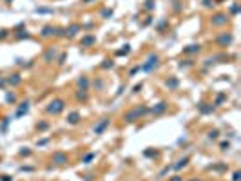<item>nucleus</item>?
<instances>
[{
    "label": "nucleus",
    "mask_w": 241,
    "mask_h": 181,
    "mask_svg": "<svg viewBox=\"0 0 241 181\" xmlns=\"http://www.w3.org/2000/svg\"><path fill=\"white\" fill-rule=\"evenodd\" d=\"M199 51H201V45L199 43H192V45H187L183 49V53H187V54H194V53H199Z\"/></svg>",
    "instance_id": "2eb2a0df"
},
{
    "label": "nucleus",
    "mask_w": 241,
    "mask_h": 181,
    "mask_svg": "<svg viewBox=\"0 0 241 181\" xmlns=\"http://www.w3.org/2000/svg\"><path fill=\"white\" fill-rule=\"evenodd\" d=\"M113 62H111V60H104V64H102V67H104V69H109V67H113Z\"/></svg>",
    "instance_id": "c756f323"
},
{
    "label": "nucleus",
    "mask_w": 241,
    "mask_h": 181,
    "mask_svg": "<svg viewBox=\"0 0 241 181\" xmlns=\"http://www.w3.org/2000/svg\"><path fill=\"white\" fill-rule=\"evenodd\" d=\"M36 129H38V130H47V129H49V123H47V121H40V123H36Z\"/></svg>",
    "instance_id": "b1692460"
},
{
    "label": "nucleus",
    "mask_w": 241,
    "mask_h": 181,
    "mask_svg": "<svg viewBox=\"0 0 241 181\" xmlns=\"http://www.w3.org/2000/svg\"><path fill=\"white\" fill-rule=\"evenodd\" d=\"M16 38H18V40H22V38H29V33L22 31V33H18V34H16Z\"/></svg>",
    "instance_id": "7c9ffc66"
},
{
    "label": "nucleus",
    "mask_w": 241,
    "mask_h": 181,
    "mask_svg": "<svg viewBox=\"0 0 241 181\" xmlns=\"http://www.w3.org/2000/svg\"><path fill=\"white\" fill-rule=\"evenodd\" d=\"M102 16H104V18H109V16H113V9H104V11H102Z\"/></svg>",
    "instance_id": "bb28decb"
},
{
    "label": "nucleus",
    "mask_w": 241,
    "mask_h": 181,
    "mask_svg": "<svg viewBox=\"0 0 241 181\" xmlns=\"http://www.w3.org/2000/svg\"><path fill=\"white\" fill-rule=\"evenodd\" d=\"M169 170H172V165H170V167H165V169H163V170L160 172V176H158V178H163V176H165V174H167Z\"/></svg>",
    "instance_id": "2f4dec72"
},
{
    "label": "nucleus",
    "mask_w": 241,
    "mask_h": 181,
    "mask_svg": "<svg viewBox=\"0 0 241 181\" xmlns=\"http://www.w3.org/2000/svg\"><path fill=\"white\" fill-rule=\"evenodd\" d=\"M29 154H31V150L29 149H22L20 150V156H29Z\"/></svg>",
    "instance_id": "4c0bfd02"
},
{
    "label": "nucleus",
    "mask_w": 241,
    "mask_h": 181,
    "mask_svg": "<svg viewBox=\"0 0 241 181\" xmlns=\"http://www.w3.org/2000/svg\"><path fill=\"white\" fill-rule=\"evenodd\" d=\"M36 13H53L51 9H36Z\"/></svg>",
    "instance_id": "49530a36"
},
{
    "label": "nucleus",
    "mask_w": 241,
    "mask_h": 181,
    "mask_svg": "<svg viewBox=\"0 0 241 181\" xmlns=\"http://www.w3.org/2000/svg\"><path fill=\"white\" fill-rule=\"evenodd\" d=\"M6 82H7V85L16 87V85H20V84H22V76L18 75V73H15V75L7 76V78H6Z\"/></svg>",
    "instance_id": "9b49d317"
},
{
    "label": "nucleus",
    "mask_w": 241,
    "mask_h": 181,
    "mask_svg": "<svg viewBox=\"0 0 241 181\" xmlns=\"http://www.w3.org/2000/svg\"><path fill=\"white\" fill-rule=\"evenodd\" d=\"M232 181H239V172H238V170L234 172V178H232Z\"/></svg>",
    "instance_id": "c03bdc74"
},
{
    "label": "nucleus",
    "mask_w": 241,
    "mask_h": 181,
    "mask_svg": "<svg viewBox=\"0 0 241 181\" xmlns=\"http://www.w3.org/2000/svg\"><path fill=\"white\" fill-rule=\"evenodd\" d=\"M76 84H78V87H80L82 91H87V89H89V78H87V76H80Z\"/></svg>",
    "instance_id": "dca6fc26"
},
{
    "label": "nucleus",
    "mask_w": 241,
    "mask_h": 181,
    "mask_svg": "<svg viewBox=\"0 0 241 181\" xmlns=\"http://www.w3.org/2000/svg\"><path fill=\"white\" fill-rule=\"evenodd\" d=\"M6 2H7V4H9V2H11V0H6Z\"/></svg>",
    "instance_id": "8fccbe9b"
},
{
    "label": "nucleus",
    "mask_w": 241,
    "mask_h": 181,
    "mask_svg": "<svg viewBox=\"0 0 241 181\" xmlns=\"http://www.w3.org/2000/svg\"><path fill=\"white\" fill-rule=\"evenodd\" d=\"M187 163H189V158H181V160H178L176 165H172V170H181L183 167H187Z\"/></svg>",
    "instance_id": "a211bd4d"
},
{
    "label": "nucleus",
    "mask_w": 241,
    "mask_h": 181,
    "mask_svg": "<svg viewBox=\"0 0 241 181\" xmlns=\"http://www.w3.org/2000/svg\"><path fill=\"white\" fill-rule=\"evenodd\" d=\"M54 58H56V47H49V49L45 51V54H44V62H45V64H53Z\"/></svg>",
    "instance_id": "9d476101"
},
{
    "label": "nucleus",
    "mask_w": 241,
    "mask_h": 181,
    "mask_svg": "<svg viewBox=\"0 0 241 181\" xmlns=\"http://www.w3.org/2000/svg\"><path fill=\"white\" fill-rule=\"evenodd\" d=\"M230 11H232V15H238V13H239V6L234 2V4H232V7H230Z\"/></svg>",
    "instance_id": "cd10ccee"
},
{
    "label": "nucleus",
    "mask_w": 241,
    "mask_h": 181,
    "mask_svg": "<svg viewBox=\"0 0 241 181\" xmlns=\"http://www.w3.org/2000/svg\"><path fill=\"white\" fill-rule=\"evenodd\" d=\"M145 4H147V6H145V9H149V11H151V9H154V0H147Z\"/></svg>",
    "instance_id": "c85d7f7f"
},
{
    "label": "nucleus",
    "mask_w": 241,
    "mask_h": 181,
    "mask_svg": "<svg viewBox=\"0 0 241 181\" xmlns=\"http://www.w3.org/2000/svg\"><path fill=\"white\" fill-rule=\"evenodd\" d=\"M27 111H29V103H27V102H24V103L18 107V111H16V118H20L22 114H27Z\"/></svg>",
    "instance_id": "aec40b11"
},
{
    "label": "nucleus",
    "mask_w": 241,
    "mask_h": 181,
    "mask_svg": "<svg viewBox=\"0 0 241 181\" xmlns=\"http://www.w3.org/2000/svg\"><path fill=\"white\" fill-rule=\"evenodd\" d=\"M158 65H160V56H158V54H149V58L145 60V64L140 65V69L145 71V73H151V71L156 69Z\"/></svg>",
    "instance_id": "7ed1b4c3"
},
{
    "label": "nucleus",
    "mask_w": 241,
    "mask_h": 181,
    "mask_svg": "<svg viewBox=\"0 0 241 181\" xmlns=\"http://www.w3.org/2000/svg\"><path fill=\"white\" fill-rule=\"evenodd\" d=\"M165 85L169 87V89H178V85H179V80L176 78V76H170L167 82H165Z\"/></svg>",
    "instance_id": "f3484780"
},
{
    "label": "nucleus",
    "mask_w": 241,
    "mask_h": 181,
    "mask_svg": "<svg viewBox=\"0 0 241 181\" xmlns=\"http://www.w3.org/2000/svg\"><path fill=\"white\" fill-rule=\"evenodd\" d=\"M63 109H65V100H62V98H54L53 102H49V105L45 107L47 114H53V116H58Z\"/></svg>",
    "instance_id": "f03ea898"
},
{
    "label": "nucleus",
    "mask_w": 241,
    "mask_h": 181,
    "mask_svg": "<svg viewBox=\"0 0 241 181\" xmlns=\"http://www.w3.org/2000/svg\"><path fill=\"white\" fill-rule=\"evenodd\" d=\"M78 121H80V112H78V111H73V112L67 116V123H69V125H76Z\"/></svg>",
    "instance_id": "4468645a"
},
{
    "label": "nucleus",
    "mask_w": 241,
    "mask_h": 181,
    "mask_svg": "<svg viewBox=\"0 0 241 181\" xmlns=\"http://www.w3.org/2000/svg\"><path fill=\"white\" fill-rule=\"evenodd\" d=\"M141 87H143V84H138V85H134L132 93H140V91H141Z\"/></svg>",
    "instance_id": "58836bf2"
},
{
    "label": "nucleus",
    "mask_w": 241,
    "mask_h": 181,
    "mask_svg": "<svg viewBox=\"0 0 241 181\" xmlns=\"http://www.w3.org/2000/svg\"><path fill=\"white\" fill-rule=\"evenodd\" d=\"M227 22H229V15H227V13H216V15L210 18V24H212L214 27H223V25H227Z\"/></svg>",
    "instance_id": "20e7f679"
},
{
    "label": "nucleus",
    "mask_w": 241,
    "mask_h": 181,
    "mask_svg": "<svg viewBox=\"0 0 241 181\" xmlns=\"http://www.w3.org/2000/svg\"><path fill=\"white\" fill-rule=\"evenodd\" d=\"M169 181H183V178L181 176H174V178H170Z\"/></svg>",
    "instance_id": "37998d69"
},
{
    "label": "nucleus",
    "mask_w": 241,
    "mask_h": 181,
    "mask_svg": "<svg viewBox=\"0 0 241 181\" xmlns=\"http://www.w3.org/2000/svg\"><path fill=\"white\" fill-rule=\"evenodd\" d=\"M230 149V143H229V141H223V143H221V150H229Z\"/></svg>",
    "instance_id": "72a5a7b5"
},
{
    "label": "nucleus",
    "mask_w": 241,
    "mask_h": 181,
    "mask_svg": "<svg viewBox=\"0 0 241 181\" xmlns=\"http://www.w3.org/2000/svg\"><path fill=\"white\" fill-rule=\"evenodd\" d=\"M95 43H96L95 34H85V36H82V40H80V45H82V47H93Z\"/></svg>",
    "instance_id": "6e6552de"
},
{
    "label": "nucleus",
    "mask_w": 241,
    "mask_h": 181,
    "mask_svg": "<svg viewBox=\"0 0 241 181\" xmlns=\"http://www.w3.org/2000/svg\"><path fill=\"white\" fill-rule=\"evenodd\" d=\"M107 125H109V118H102V120H100V123L95 125L93 132H95L96 136H100V134H104V130L107 129Z\"/></svg>",
    "instance_id": "0eeeda50"
},
{
    "label": "nucleus",
    "mask_w": 241,
    "mask_h": 181,
    "mask_svg": "<svg viewBox=\"0 0 241 181\" xmlns=\"http://www.w3.org/2000/svg\"><path fill=\"white\" fill-rule=\"evenodd\" d=\"M189 65H192V62H190V60H185V64H183V62H181V64H179V67H181V69H183V67H189Z\"/></svg>",
    "instance_id": "ea45409f"
},
{
    "label": "nucleus",
    "mask_w": 241,
    "mask_h": 181,
    "mask_svg": "<svg viewBox=\"0 0 241 181\" xmlns=\"http://www.w3.org/2000/svg\"><path fill=\"white\" fill-rule=\"evenodd\" d=\"M129 53H131V45H123V49H118L116 51L118 56H123V54H129Z\"/></svg>",
    "instance_id": "5701e85b"
},
{
    "label": "nucleus",
    "mask_w": 241,
    "mask_h": 181,
    "mask_svg": "<svg viewBox=\"0 0 241 181\" xmlns=\"http://www.w3.org/2000/svg\"><path fill=\"white\" fill-rule=\"evenodd\" d=\"M203 6H205V7H212L214 2H212V0H203Z\"/></svg>",
    "instance_id": "e433bc0d"
},
{
    "label": "nucleus",
    "mask_w": 241,
    "mask_h": 181,
    "mask_svg": "<svg viewBox=\"0 0 241 181\" xmlns=\"http://www.w3.org/2000/svg\"><path fill=\"white\" fill-rule=\"evenodd\" d=\"M80 31H82V25H80V24H71V25L65 29V36L73 38V36H76V34H78Z\"/></svg>",
    "instance_id": "1a4fd4ad"
},
{
    "label": "nucleus",
    "mask_w": 241,
    "mask_h": 181,
    "mask_svg": "<svg viewBox=\"0 0 241 181\" xmlns=\"http://www.w3.org/2000/svg\"><path fill=\"white\" fill-rule=\"evenodd\" d=\"M167 107H169L167 102H160V103H156V105L151 109V112H152V114H161V112L167 111Z\"/></svg>",
    "instance_id": "ddd939ff"
},
{
    "label": "nucleus",
    "mask_w": 241,
    "mask_h": 181,
    "mask_svg": "<svg viewBox=\"0 0 241 181\" xmlns=\"http://www.w3.org/2000/svg\"><path fill=\"white\" fill-rule=\"evenodd\" d=\"M65 58H67V54L63 53L62 56H60V58H58V64H60V65H63V64H65Z\"/></svg>",
    "instance_id": "c9c22d12"
},
{
    "label": "nucleus",
    "mask_w": 241,
    "mask_h": 181,
    "mask_svg": "<svg viewBox=\"0 0 241 181\" xmlns=\"http://www.w3.org/2000/svg\"><path fill=\"white\" fill-rule=\"evenodd\" d=\"M232 40H234V36H232L230 33H221L220 36L216 38V43L220 45V47H227V45H230Z\"/></svg>",
    "instance_id": "39448f33"
},
{
    "label": "nucleus",
    "mask_w": 241,
    "mask_h": 181,
    "mask_svg": "<svg viewBox=\"0 0 241 181\" xmlns=\"http://www.w3.org/2000/svg\"><path fill=\"white\" fill-rule=\"evenodd\" d=\"M149 112V109L147 107H134V109H131V111H127L125 114H123V120H125L127 123H134L136 120H140V116H143Z\"/></svg>",
    "instance_id": "f257e3e1"
},
{
    "label": "nucleus",
    "mask_w": 241,
    "mask_h": 181,
    "mask_svg": "<svg viewBox=\"0 0 241 181\" xmlns=\"http://www.w3.org/2000/svg\"><path fill=\"white\" fill-rule=\"evenodd\" d=\"M138 71H141V69H140V65H136V67H134V69L131 71V75H129V76H134V75L138 73Z\"/></svg>",
    "instance_id": "a19ab883"
},
{
    "label": "nucleus",
    "mask_w": 241,
    "mask_h": 181,
    "mask_svg": "<svg viewBox=\"0 0 241 181\" xmlns=\"http://www.w3.org/2000/svg\"><path fill=\"white\" fill-rule=\"evenodd\" d=\"M218 136H220V130H216V129L209 132V138H210V139H218Z\"/></svg>",
    "instance_id": "a878e982"
},
{
    "label": "nucleus",
    "mask_w": 241,
    "mask_h": 181,
    "mask_svg": "<svg viewBox=\"0 0 241 181\" xmlns=\"http://www.w3.org/2000/svg\"><path fill=\"white\" fill-rule=\"evenodd\" d=\"M76 100L78 102H87L89 100V94H87V91H82V89H78V93H76Z\"/></svg>",
    "instance_id": "412c9836"
},
{
    "label": "nucleus",
    "mask_w": 241,
    "mask_h": 181,
    "mask_svg": "<svg viewBox=\"0 0 241 181\" xmlns=\"http://www.w3.org/2000/svg\"><path fill=\"white\" fill-rule=\"evenodd\" d=\"M223 100H225V94H220V96H218V98H216V102H214V105L218 107V105H220V103H221V102H223Z\"/></svg>",
    "instance_id": "473e14b6"
},
{
    "label": "nucleus",
    "mask_w": 241,
    "mask_h": 181,
    "mask_svg": "<svg viewBox=\"0 0 241 181\" xmlns=\"http://www.w3.org/2000/svg\"><path fill=\"white\" fill-rule=\"evenodd\" d=\"M53 163L54 165H67L69 163V158L65 152H54L53 154Z\"/></svg>",
    "instance_id": "423d86ee"
},
{
    "label": "nucleus",
    "mask_w": 241,
    "mask_h": 181,
    "mask_svg": "<svg viewBox=\"0 0 241 181\" xmlns=\"http://www.w3.org/2000/svg\"><path fill=\"white\" fill-rule=\"evenodd\" d=\"M6 102H9V103H15V102H16V96L13 94V93H7V94H6Z\"/></svg>",
    "instance_id": "393cba45"
},
{
    "label": "nucleus",
    "mask_w": 241,
    "mask_h": 181,
    "mask_svg": "<svg viewBox=\"0 0 241 181\" xmlns=\"http://www.w3.org/2000/svg\"><path fill=\"white\" fill-rule=\"evenodd\" d=\"M96 158V154L95 152H89V154H85L84 158H82V163H85V165H89V163H91V161L95 160Z\"/></svg>",
    "instance_id": "4be33fe9"
},
{
    "label": "nucleus",
    "mask_w": 241,
    "mask_h": 181,
    "mask_svg": "<svg viewBox=\"0 0 241 181\" xmlns=\"http://www.w3.org/2000/svg\"><path fill=\"white\" fill-rule=\"evenodd\" d=\"M145 156H149V158H151V156H156V152H152V150H145Z\"/></svg>",
    "instance_id": "a18cd8bd"
},
{
    "label": "nucleus",
    "mask_w": 241,
    "mask_h": 181,
    "mask_svg": "<svg viewBox=\"0 0 241 181\" xmlns=\"http://www.w3.org/2000/svg\"><path fill=\"white\" fill-rule=\"evenodd\" d=\"M54 33H56V27H53V25H44L42 31H40V36H42V38H51V36H54Z\"/></svg>",
    "instance_id": "f8f14e48"
},
{
    "label": "nucleus",
    "mask_w": 241,
    "mask_h": 181,
    "mask_svg": "<svg viewBox=\"0 0 241 181\" xmlns=\"http://www.w3.org/2000/svg\"><path fill=\"white\" fill-rule=\"evenodd\" d=\"M190 181H201V179H190Z\"/></svg>",
    "instance_id": "09e8293b"
},
{
    "label": "nucleus",
    "mask_w": 241,
    "mask_h": 181,
    "mask_svg": "<svg viewBox=\"0 0 241 181\" xmlns=\"http://www.w3.org/2000/svg\"><path fill=\"white\" fill-rule=\"evenodd\" d=\"M7 34H9V31H7V29H0V40H2V38H6Z\"/></svg>",
    "instance_id": "f704fd0d"
},
{
    "label": "nucleus",
    "mask_w": 241,
    "mask_h": 181,
    "mask_svg": "<svg viewBox=\"0 0 241 181\" xmlns=\"http://www.w3.org/2000/svg\"><path fill=\"white\" fill-rule=\"evenodd\" d=\"M89 2H91V0H82V4H89Z\"/></svg>",
    "instance_id": "de8ad7c7"
},
{
    "label": "nucleus",
    "mask_w": 241,
    "mask_h": 181,
    "mask_svg": "<svg viewBox=\"0 0 241 181\" xmlns=\"http://www.w3.org/2000/svg\"><path fill=\"white\" fill-rule=\"evenodd\" d=\"M198 109H199V112H201V114H209V112H212V111H214V107L209 105V103H199Z\"/></svg>",
    "instance_id": "6ab92c4d"
},
{
    "label": "nucleus",
    "mask_w": 241,
    "mask_h": 181,
    "mask_svg": "<svg viewBox=\"0 0 241 181\" xmlns=\"http://www.w3.org/2000/svg\"><path fill=\"white\" fill-rule=\"evenodd\" d=\"M0 181H13V178H11V176H2Z\"/></svg>",
    "instance_id": "79ce46f5"
}]
</instances>
